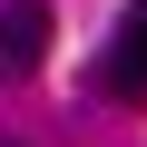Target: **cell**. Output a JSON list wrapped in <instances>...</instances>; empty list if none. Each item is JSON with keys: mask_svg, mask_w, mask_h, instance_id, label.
<instances>
[{"mask_svg": "<svg viewBox=\"0 0 147 147\" xmlns=\"http://www.w3.org/2000/svg\"><path fill=\"white\" fill-rule=\"evenodd\" d=\"M98 88H108V98H147V0H127V10H118L108 59H98Z\"/></svg>", "mask_w": 147, "mask_h": 147, "instance_id": "obj_1", "label": "cell"}, {"mask_svg": "<svg viewBox=\"0 0 147 147\" xmlns=\"http://www.w3.org/2000/svg\"><path fill=\"white\" fill-rule=\"evenodd\" d=\"M49 59V0H0V79H30Z\"/></svg>", "mask_w": 147, "mask_h": 147, "instance_id": "obj_2", "label": "cell"}]
</instances>
